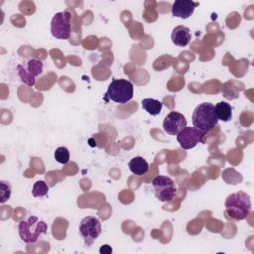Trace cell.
Returning a JSON list of instances; mask_svg holds the SVG:
<instances>
[{
	"label": "cell",
	"instance_id": "6da1fadb",
	"mask_svg": "<svg viewBox=\"0 0 254 254\" xmlns=\"http://www.w3.org/2000/svg\"><path fill=\"white\" fill-rule=\"evenodd\" d=\"M224 205L225 216L230 220H243L251 212L250 196L242 190L229 194Z\"/></svg>",
	"mask_w": 254,
	"mask_h": 254
},
{
	"label": "cell",
	"instance_id": "7a4b0ae2",
	"mask_svg": "<svg viewBox=\"0 0 254 254\" xmlns=\"http://www.w3.org/2000/svg\"><path fill=\"white\" fill-rule=\"evenodd\" d=\"M191 121L194 128L204 133L211 131L218 122L214 112V105L209 102L198 104L192 112Z\"/></svg>",
	"mask_w": 254,
	"mask_h": 254
},
{
	"label": "cell",
	"instance_id": "3957f363",
	"mask_svg": "<svg viewBox=\"0 0 254 254\" xmlns=\"http://www.w3.org/2000/svg\"><path fill=\"white\" fill-rule=\"evenodd\" d=\"M20 238L28 244L36 243L41 234H46L48 225L44 220L32 215L27 220H22L18 226Z\"/></svg>",
	"mask_w": 254,
	"mask_h": 254
},
{
	"label": "cell",
	"instance_id": "277c9868",
	"mask_svg": "<svg viewBox=\"0 0 254 254\" xmlns=\"http://www.w3.org/2000/svg\"><path fill=\"white\" fill-rule=\"evenodd\" d=\"M133 84L123 78L113 79L108 85L107 91L104 95V100H112L119 104H124L130 101L133 97Z\"/></svg>",
	"mask_w": 254,
	"mask_h": 254
},
{
	"label": "cell",
	"instance_id": "5b68a950",
	"mask_svg": "<svg viewBox=\"0 0 254 254\" xmlns=\"http://www.w3.org/2000/svg\"><path fill=\"white\" fill-rule=\"evenodd\" d=\"M155 196L163 202H170L176 195L177 188L174 181L166 176H156L152 180Z\"/></svg>",
	"mask_w": 254,
	"mask_h": 254
},
{
	"label": "cell",
	"instance_id": "8992f818",
	"mask_svg": "<svg viewBox=\"0 0 254 254\" xmlns=\"http://www.w3.org/2000/svg\"><path fill=\"white\" fill-rule=\"evenodd\" d=\"M101 233L100 220L92 215L85 216L79 223V234L83 238L85 246L89 247Z\"/></svg>",
	"mask_w": 254,
	"mask_h": 254
},
{
	"label": "cell",
	"instance_id": "52a82bcc",
	"mask_svg": "<svg viewBox=\"0 0 254 254\" xmlns=\"http://www.w3.org/2000/svg\"><path fill=\"white\" fill-rule=\"evenodd\" d=\"M51 33L53 37L61 40H67L71 33V17L65 12H58L51 22Z\"/></svg>",
	"mask_w": 254,
	"mask_h": 254
},
{
	"label": "cell",
	"instance_id": "ba28073f",
	"mask_svg": "<svg viewBox=\"0 0 254 254\" xmlns=\"http://www.w3.org/2000/svg\"><path fill=\"white\" fill-rule=\"evenodd\" d=\"M17 69L21 80L28 86H33L35 84L36 77L43 71V63L39 60L32 59L27 63L26 66L18 64Z\"/></svg>",
	"mask_w": 254,
	"mask_h": 254
},
{
	"label": "cell",
	"instance_id": "9c48e42d",
	"mask_svg": "<svg viewBox=\"0 0 254 254\" xmlns=\"http://www.w3.org/2000/svg\"><path fill=\"white\" fill-rule=\"evenodd\" d=\"M204 135H205L204 132L194 127H185L177 135V140L183 149L189 150L195 147L198 143H204L203 141Z\"/></svg>",
	"mask_w": 254,
	"mask_h": 254
},
{
	"label": "cell",
	"instance_id": "30bf717a",
	"mask_svg": "<svg viewBox=\"0 0 254 254\" xmlns=\"http://www.w3.org/2000/svg\"><path fill=\"white\" fill-rule=\"evenodd\" d=\"M185 127H187L186 117L176 111H171L164 119L163 129L164 131L172 136L178 135Z\"/></svg>",
	"mask_w": 254,
	"mask_h": 254
},
{
	"label": "cell",
	"instance_id": "8fae6325",
	"mask_svg": "<svg viewBox=\"0 0 254 254\" xmlns=\"http://www.w3.org/2000/svg\"><path fill=\"white\" fill-rule=\"evenodd\" d=\"M196 6H198L197 2L190 0H176L172 5V14L177 18L188 19L192 15Z\"/></svg>",
	"mask_w": 254,
	"mask_h": 254
},
{
	"label": "cell",
	"instance_id": "7c38bea8",
	"mask_svg": "<svg viewBox=\"0 0 254 254\" xmlns=\"http://www.w3.org/2000/svg\"><path fill=\"white\" fill-rule=\"evenodd\" d=\"M190 32L188 27H185L183 25L177 26L174 28L171 39L173 44H175L178 47H186L190 42Z\"/></svg>",
	"mask_w": 254,
	"mask_h": 254
},
{
	"label": "cell",
	"instance_id": "4fadbf2b",
	"mask_svg": "<svg viewBox=\"0 0 254 254\" xmlns=\"http://www.w3.org/2000/svg\"><path fill=\"white\" fill-rule=\"evenodd\" d=\"M128 167L130 171L136 175V176H143L145 175L149 170V164L143 157H134L130 160Z\"/></svg>",
	"mask_w": 254,
	"mask_h": 254
},
{
	"label": "cell",
	"instance_id": "5bb4252c",
	"mask_svg": "<svg viewBox=\"0 0 254 254\" xmlns=\"http://www.w3.org/2000/svg\"><path fill=\"white\" fill-rule=\"evenodd\" d=\"M214 112L217 119L223 122H227L232 118V107L227 102L220 101L216 103L214 106Z\"/></svg>",
	"mask_w": 254,
	"mask_h": 254
},
{
	"label": "cell",
	"instance_id": "9a60e30c",
	"mask_svg": "<svg viewBox=\"0 0 254 254\" xmlns=\"http://www.w3.org/2000/svg\"><path fill=\"white\" fill-rule=\"evenodd\" d=\"M163 103L157 99L144 98L142 99V108L152 116L159 115L162 110Z\"/></svg>",
	"mask_w": 254,
	"mask_h": 254
},
{
	"label": "cell",
	"instance_id": "2e32d148",
	"mask_svg": "<svg viewBox=\"0 0 254 254\" xmlns=\"http://www.w3.org/2000/svg\"><path fill=\"white\" fill-rule=\"evenodd\" d=\"M49 192V186L45 181H37L32 189V194L34 197H43L46 196Z\"/></svg>",
	"mask_w": 254,
	"mask_h": 254
},
{
	"label": "cell",
	"instance_id": "e0dca14e",
	"mask_svg": "<svg viewBox=\"0 0 254 254\" xmlns=\"http://www.w3.org/2000/svg\"><path fill=\"white\" fill-rule=\"evenodd\" d=\"M55 159L57 162L65 165L69 161V152L65 147H59L55 151Z\"/></svg>",
	"mask_w": 254,
	"mask_h": 254
},
{
	"label": "cell",
	"instance_id": "ac0fdd59",
	"mask_svg": "<svg viewBox=\"0 0 254 254\" xmlns=\"http://www.w3.org/2000/svg\"><path fill=\"white\" fill-rule=\"evenodd\" d=\"M0 185H1V199H0V202L4 203L10 197L11 187H10L9 183L4 182V181H1Z\"/></svg>",
	"mask_w": 254,
	"mask_h": 254
},
{
	"label": "cell",
	"instance_id": "d6986e66",
	"mask_svg": "<svg viewBox=\"0 0 254 254\" xmlns=\"http://www.w3.org/2000/svg\"><path fill=\"white\" fill-rule=\"evenodd\" d=\"M100 253H106V254H109V253H111L112 252V249L110 248V246L109 245H107V244H105V245H103L101 248H100Z\"/></svg>",
	"mask_w": 254,
	"mask_h": 254
}]
</instances>
